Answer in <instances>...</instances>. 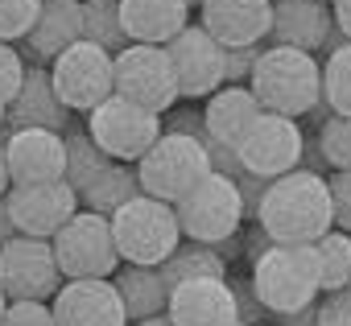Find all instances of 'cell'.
<instances>
[{
	"mask_svg": "<svg viewBox=\"0 0 351 326\" xmlns=\"http://www.w3.org/2000/svg\"><path fill=\"white\" fill-rule=\"evenodd\" d=\"M108 161H112V157L91 140V132H87V128L66 136V182H71L79 195L95 182V174L108 166Z\"/></svg>",
	"mask_w": 351,
	"mask_h": 326,
	"instance_id": "f1b7e54d",
	"label": "cell"
},
{
	"mask_svg": "<svg viewBox=\"0 0 351 326\" xmlns=\"http://www.w3.org/2000/svg\"><path fill=\"white\" fill-rule=\"evenodd\" d=\"M240 157V166L261 178V182H277L293 170H302V153H306V132L298 128V120L277 116V112H261L256 124L244 132V140L232 149Z\"/></svg>",
	"mask_w": 351,
	"mask_h": 326,
	"instance_id": "9c48e42d",
	"label": "cell"
},
{
	"mask_svg": "<svg viewBox=\"0 0 351 326\" xmlns=\"http://www.w3.org/2000/svg\"><path fill=\"white\" fill-rule=\"evenodd\" d=\"M186 0H120V21L136 46H169L191 21Z\"/></svg>",
	"mask_w": 351,
	"mask_h": 326,
	"instance_id": "44dd1931",
	"label": "cell"
},
{
	"mask_svg": "<svg viewBox=\"0 0 351 326\" xmlns=\"http://www.w3.org/2000/svg\"><path fill=\"white\" fill-rule=\"evenodd\" d=\"M281 326H318V305H310V310H302V314L281 318Z\"/></svg>",
	"mask_w": 351,
	"mask_h": 326,
	"instance_id": "b9f144b4",
	"label": "cell"
},
{
	"mask_svg": "<svg viewBox=\"0 0 351 326\" xmlns=\"http://www.w3.org/2000/svg\"><path fill=\"white\" fill-rule=\"evenodd\" d=\"M5 124H9V108L0 103V132H5Z\"/></svg>",
	"mask_w": 351,
	"mask_h": 326,
	"instance_id": "bcb514c9",
	"label": "cell"
},
{
	"mask_svg": "<svg viewBox=\"0 0 351 326\" xmlns=\"http://www.w3.org/2000/svg\"><path fill=\"white\" fill-rule=\"evenodd\" d=\"M9 161V178L13 186H50L66 182V136L50 128H17V132H0Z\"/></svg>",
	"mask_w": 351,
	"mask_h": 326,
	"instance_id": "5bb4252c",
	"label": "cell"
},
{
	"mask_svg": "<svg viewBox=\"0 0 351 326\" xmlns=\"http://www.w3.org/2000/svg\"><path fill=\"white\" fill-rule=\"evenodd\" d=\"M54 256L66 281H112L124 264L112 236V219L95 211H79L54 236Z\"/></svg>",
	"mask_w": 351,
	"mask_h": 326,
	"instance_id": "52a82bcc",
	"label": "cell"
},
{
	"mask_svg": "<svg viewBox=\"0 0 351 326\" xmlns=\"http://www.w3.org/2000/svg\"><path fill=\"white\" fill-rule=\"evenodd\" d=\"M173 75H178L182 99H211L219 87H228V46H219L203 25H186L165 46Z\"/></svg>",
	"mask_w": 351,
	"mask_h": 326,
	"instance_id": "4fadbf2b",
	"label": "cell"
},
{
	"mask_svg": "<svg viewBox=\"0 0 351 326\" xmlns=\"http://www.w3.org/2000/svg\"><path fill=\"white\" fill-rule=\"evenodd\" d=\"M145 186H141V174L128 161H108V166L95 174V182L79 195L83 199V211H95V215H116L120 207H128L132 199H141Z\"/></svg>",
	"mask_w": 351,
	"mask_h": 326,
	"instance_id": "d4e9b609",
	"label": "cell"
},
{
	"mask_svg": "<svg viewBox=\"0 0 351 326\" xmlns=\"http://www.w3.org/2000/svg\"><path fill=\"white\" fill-rule=\"evenodd\" d=\"M66 120H71V108L58 99L50 71L29 62L21 95L9 103V124L5 128L9 132H17V128H50V132H58V128H66Z\"/></svg>",
	"mask_w": 351,
	"mask_h": 326,
	"instance_id": "ffe728a7",
	"label": "cell"
},
{
	"mask_svg": "<svg viewBox=\"0 0 351 326\" xmlns=\"http://www.w3.org/2000/svg\"><path fill=\"white\" fill-rule=\"evenodd\" d=\"M165 132H182V136H195V140H203V145H211V132H207V120H203V112H178L169 120V128Z\"/></svg>",
	"mask_w": 351,
	"mask_h": 326,
	"instance_id": "74e56055",
	"label": "cell"
},
{
	"mask_svg": "<svg viewBox=\"0 0 351 326\" xmlns=\"http://www.w3.org/2000/svg\"><path fill=\"white\" fill-rule=\"evenodd\" d=\"M261 99L252 95V87H219L207 108H203V120H207V132H211V145H223V149H236L244 140V132L256 124L261 116Z\"/></svg>",
	"mask_w": 351,
	"mask_h": 326,
	"instance_id": "603a6c76",
	"label": "cell"
},
{
	"mask_svg": "<svg viewBox=\"0 0 351 326\" xmlns=\"http://www.w3.org/2000/svg\"><path fill=\"white\" fill-rule=\"evenodd\" d=\"M87 132L112 161H141L165 136V124L157 112H149L124 95H112L108 103H99L87 116Z\"/></svg>",
	"mask_w": 351,
	"mask_h": 326,
	"instance_id": "30bf717a",
	"label": "cell"
},
{
	"mask_svg": "<svg viewBox=\"0 0 351 326\" xmlns=\"http://www.w3.org/2000/svg\"><path fill=\"white\" fill-rule=\"evenodd\" d=\"M326 186H330V203H335V227L351 231V170L330 174Z\"/></svg>",
	"mask_w": 351,
	"mask_h": 326,
	"instance_id": "e575fe53",
	"label": "cell"
},
{
	"mask_svg": "<svg viewBox=\"0 0 351 326\" xmlns=\"http://www.w3.org/2000/svg\"><path fill=\"white\" fill-rule=\"evenodd\" d=\"M186 5H203V0H186Z\"/></svg>",
	"mask_w": 351,
	"mask_h": 326,
	"instance_id": "7dc6e473",
	"label": "cell"
},
{
	"mask_svg": "<svg viewBox=\"0 0 351 326\" xmlns=\"http://www.w3.org/2000/svg\"><path fill=\"white\" fill-rule=\"evenodd\" d=\"M79 190L71 182H50V186H13L9 190V211L21 236L29 240H50L79 215Z\"/></svg>",
	"mask_w": 351,
	"mask_h": 326,
	"instance_id": "9a60e30c",
	"label": "cell"
},
{
	"mask_svg": "<svg viewBox=\"0 0 351 326\" xmlns=\"http://www.w3.org/2000/svg\"><path fill=\"white\" fill-rule=\"evenodd\" d=\"M120 289V301L128 310V322H145L169 310V281L161 277V268H145V264H120V273L112 277Z\"/></svg>",
	"mask_w": 351,
	"mask_h": 326,
	"instance_id": "cb8c5ba5",
	"label": "cell"
},
{
	"mask_svg": "<svg viewBox=\"0 0 351 326\" xmlns=\"http://www.w3.org/2000/svg\"><path fill=\"white\" fill-rule=\"evenodd\" d=\"M232 326H248V322H232Z\"/></svg>",
	"mask_w": 351,
	"mask_h": 326,
	"instance_id": "c3c4849f",
	"label": "cell"
},
{
	"mask_svg": "<svg viewBox=\"0 0 351 326\" xmlns=\"http://www.w3.org/2000/svg\"><path fill=\"white\" fill-rule=\"evenodd\" d=\"M21 231H17V223H13V211H9V199H0V248L5 244H13Z\"/></svg>",
	"mask_w": 351,
	"mask_h": 326,
	"instance_id": "ab89813d",
	"label": "cell"
},
{
	"mask_svg": "<svg viewBox=\"0 0 351 326\" xmlns=\"http://www.w3.org/2000/svg\"><path fill=\"white\" fill-rule=\"evenodd\" d=\"M13 178H9V161H5V145H0V199H9Z\"/></svg>",
	"mask_w": 351,
	"mask_h": 326,
	"instance_id": "7bdbcfd3",
	"label": "cell"
},
{
	"mask_svg": "<svg viewBox=\"0 0 351 326\" xmlns=\"http://www.w3.org/2000/svg\"><path fill=\"white\" fill-rule=\"evenodd\" d=\"M5 314H9V293L0 289V322H5Z\"/></svg>",
	"mask_w": 351,
	"mask_h": 326,
	"instance_id": "f6af8a7d",
	"label": "cell"
},
{
	"mask_svg": "<svg viewBox=\"0 0 351 326\" xmlns=\"http://www.w3.org/2000/svg\"><path fill=\"white\" fill-rule=\"evenodd\" d=\"M161 277L169 281V289L182 285V281H203V277L228 281V260H223V252L211 248V244H182L178 252L161 264Z\"/></svg>",
	"mask_w": 351,
	"mask_h": 326,
	"instance_id": "484cf974",
	"label": "cell"
},
{
	"mask_svg": "<svg viewBox=\"0 0 351 326\" xmlns=\"http://www.w3.org/2000/svg\"><path fill=\"white\" fill-rule=\"evenodd\" d=\"M79 42H83V0H46L34 34L25 38V54L42 66V62L62 58Z\"/></svg>",
	"mask_w": 351,
	"mask_h": 326,
	"instance_id": "7402d4cb",
	"label": "cell"
},
{
	"mask_svg": "<svg viewBox=\"0 0 351 326\" xmlns=\"http://www.w3.org/2000/svg\"><path fill=\"white\" fill-rule=\"evenodd\" d=\"M330 34H335V13L318 0H281V5H273V34H269L273 46L318 54Z\"/></svg>",
	"mask_w": 351,
	"mask_h": 326,
	"instance_id": "d6986e66",
	"label": "cell"
},
{
	"mask_svg": "<svg viewBox=\"0 0 351 326\" xmlns=\"http://www.w3.org/2000/svg\"><path fill=\"white\" fill-rule=\"evenodd\" d=\"M322 99L335 116H351V42L322 58Z\"/></svg>",
	"mask_w": 351,
	"mask_h": 326,
	"instance_id": "f546056e",
	"label": "cell"
},
{
	"mask_svg": "<svg viewBox=\"0 0 351 326\" xmlns=\"http://www.w3.org/2000/svg\"><path fill=\"white\" fill-rule=\"evenodd\" d=\"M330 13H335V29L351 42V0H330Z\"/></svg>",
	"mask_w": 351,
	"mask_h": 326,
	"instance_id": "60d3db41",
	"label": "cell"
},
{
	"mask_svg": "<svg viewBox=\"0 0 351 326\" xmlns=\"http://www.w3.org/2000/svg\"><path fill=\"white\" fill-rule=\"evenodd\" d=\"M50 79H54L58 99L71 112L91 116L99 103H108L116 95V54L95 42H79L62 58L50 62Z\"/></svg>",
	"mask_w": 351,
	"mask_h": 326,
	"instance_id": "ba28073f",
	"label": "cell"
},
{
	"mask_svg": "<svg viewBox=\"0 0 351 326\" xmlns=\"http://www.w3.org/2000/svg\"><path fill=\"white\" fill-rule=\"evenodd\" d=\"M199 25L228 50L261 46L273 34V0H203Z\"/></svg>",
	"mask_w": 351,
	"mask_h": 326,
	"instance_id": "2e32d148",
	"label": "cell"
},
{
	"mask_svg": "<svg viewBox=\"0 0 351 326\" xmlns=\"http://www.w3.org/2000/svg\"><path fill=\"white\" fill-rule=\"evenodd\" d=\"M256 227L285 248H314L326 231H335L330 186L314 170H293L265 186L256 207Z\"/></svg>",
	"mask_w": 351,
	"mask_h": 326,
	"instance_id": "6da1fadb",
	"label": "cell"
},
{
	"mask_svg": "<svg viewBox=\"0 0 351 326\" xmlns=\"http://www.w3.org/2000/svg\"><path fill=\"white\" fill-rule=\"evenodd\" d=\"M165 314L173 326H232V322H240V301L228 281L203 277V281L173 285Z\"/></svg>",
	"mask_w": 351,
	"mask_h": 326,
	"instance_id": "e0dca14e",
	"label": "cell"
},
{
	"mask_svg": "<svg viewBox=\"0 0 351 326\" xmlns=\"http://www.w3.org/2000/svg\"><path fill=\"white\" fill-rule=\"evenodd\" d=\"M252 293L256 301L277 314H302L310 305H318L314 297L322 293V268H318V252L314 248H285V244H269L256 260H252Z\"/></svg>",
	"mask_w": 351,
	"mask_h": 326,
	"instance_id": "3957f363",
	"label": "cell"
},
{
	"mask_svg": "<svg viewBox=\"0 0 351 326\" xmlns=\"http://www.w3.org/2000/svg\"><path fill=\"white\" fill-rule=\"evenodd\" d=\"M66 277L50 240L17 236L13 244L0 248V289L9 293V301H54Z\"/></svg>",
	"mask_w": 351,
	"mask_h": 326,
	"instance_id": "8fae6325",
	"label": "cell"
},
{
	"mask_svg": "<svg viewBox=\"0 0 351 326\" xmlns=\"http://www.w3.org/2000/svg\"><path fill=\"white\" fill-rule=\"evenodd\" d=\"M318 268H322V293L351 289V231H326L318 244Z\"/></svg>",
	"mask_w": 351,
	"mask_h": 326,
	"instance_id": "83f0119b",
	"label": "cell"
},
{
	"mask_svg": "<svg viewBox=\"0 0 351 326\" xmlns=\"http://www.w3.org/2000/svg\"><path fill=\"white\" fill-rule=\"evenodd\" d=\"M112 236H116L120 260L124 264H145V268H161L182 248L178 211L161 199H153V195H141L128 207H120L112 215Z\"/></svg>",
	"mask_w": 351,
	"mask_h": 326,
	"instance_id": "277c9868",
	"label": "cell"
},
{
	"mask_svg": "<svg viewBox=\"0 0 351 326\" xmlns=\"http://www.w3.org/2000/svg\"><path fill=\"white\" fill-rule=\"evenodd\" d=\"M318 5H326V0H318Z\"/></svg>",
	"mask_w": 351,
	"mask_h": 326,
	"instance_id": "f907efd6",
	"label": "cell"
},
{
	"mask_svg": "<svg viewBox=\"0 0 351 326\" xmlns=\"http://www.w3.org/2000/svg\"><path fill=\"white\" fill-rule=\"evenodd\" d=\"M256 62H261V46H248V50H228V83H232V87H244V79L252 83Z\"/></svg>",
	"mask_w": 351,
	"mask_h": 326,
	"instance_id": "8d00e7d4",
	"label": "cell"
},
{
	"mask_svg": "<svg viewBox=\"0 0 351 326\" xmlns=\"http://www.w3.org/2000/svg\"><path fill=\"white\" fill-rule=\"evenodd\" d=\"M248 87L265 112L298 120L322 103V62H318V54H306V50L265 46Z\"/></svg>",
	"mask_w": 351,
	"mask_h": 326,
	"instance_id": "7a4b0ae2",
	"label": "cell"
},
{
	"mask_svg": "<svg viewBox=\"0 0 351 326\" xmlns=\"http://www.w3.org/2000/svg\"><path fill=\"white\" fill-rule=\"evenodd\" d=\"M25 71H29V62H25V58H21L9 42H0V103H5V108L21 95Z\"/></svg>",
	"mask_w": 351,
	"mask_h": 326,
	"instance_id": "d6a6232c",
	"label": "cell"
},
{
	"mask_svg": "<svg viewBox=\"0 0 351 326\" xmlns=\"http://www.w3.org/2000/svg\"><path fill=\"white\" fill-rule=\"evenodd\" d=\"M83 42H95L112 54L132 46L120 21V0H83Z\"/></svg>",
	"mask_w": 351,
	"mask_h": 326,
	"instance_id": "4316f807",
	"label": "cell"
},
{
	"mask_svg": "<svg viewBox=\"0 0 351 326\" xmlns=\"http://www.w3.org/2000/svg\"><path fill=\"white\" fill-rule=\"evenodd\" d=\"M0 326H58L46 301H9V314Z\"/></svg>",
	"mask_w": 351,
	"mask_h": 326,
	"instance_id": "836d02e7",
	"label": "cell"
},
{
	"mask_svg": "<svg viewBox=\"0 0 351 326\" xmlns=\"http://www.w3.org/2000/svg\"><path fill=\"white\" fill-rule=\"evenodd\" d=\"M50 310L58 326H132L116 281H66Z\"/></svg>",
	"mask_w": 351,
	"mask_h": 326,
	"instance_id": "ac0fdd59",
	"label": "cell"
},
{
	"mask_svg": "<svg viewBox=\"0 0 351 326\" xmlns=\"http://www.w3.org/2000/svg\"><path fill=\"white\" fill-rule=\"evenodd\" d=\"M273 5H281V0H273Z\"/></svg>",
	"mask_w": 351,
	"mask_h": 326,
	"instance_id": "681fc988",
	"label": "cell"
},
{
	"mask_svg": "<svg viewBox=\"0 0 351 326\" xmlns=\"http://www.w3.org/2000/svg\"><path fill=\"white\" fill-rule=\"evenodd\" d=\"M173 211H178L182 236H186L191 244H211V248L236 240L240 227H244V215H248L244 190L236 186V178H228V174H219V170H215L211 178H203Z\"/></svg>",
	"mask_w": 351,
	"mask_h": 326,
	"instance_id": "8992f818",
	"label": "cell"
},
{
	"mask_svg": "<svg viewBox=\"0 0 351 326\" xmlns=\"http://www.w3.org/2000/svg\"><path fill=\"white\" fill-rule=\"evenodd\" d=\"M302 170H314V174H322V170H326V157H322V145H318V136H306V153H302Z\"/></svg>",
	"mask_w": 351,
	"mask_h": 326,
	"instance_id": "f35d334b",
	"label": "cell"
},
{
	"mask_svg": "<svg viewBox=\"0 0 351 326\" xmlns=\"http://www.w3.org/2000/svg\"><path fill=\"white\" fill-rule=\"evenodd\" d=\"M318 326H351V289L326 293L318 301Z\"/></svg>",
	"mask_w": 351,
	"mask_h": 326,
	"instance_id": "d590c367",
	"label": "cell"
},
{
	"mask_svg": "<svg viewBox=\"0 0 351 326\" xmlns=\"http://www.w3.org/2000/svg\"><path fill=\"white\" fill-rule=\"evenodd\" d=\"M318 145L326 157V170H335V174L351 170V116H330L318 128Z\"/></svg>",
	"mask_w": 351,
	"mask_h": 326,
	"instance_id": "1f68e13d",
	"label": "cell"
},
{
	"mask_svg": "<svg viewBox=\"0 0 351 326\" xmlns=\"http://www.w3.org/2000/svg\"><path fill=\"white\" fill-rule=\"evenodd\" d=\"M116 95L165 116L173 103H178V75H173V62L165 54V46H128L116 54Z\"/></svg>",
	"mask_w": 351,
	"mask_h": 326,
	"instance_id": "7c38bea8",
	"label": "cell"
},
{
	"mask_svg": "<svg viewBox=\"0 0 351 326\" xmlns=\"http://www.w3.org/2000/svg\"><path fill=\"white\" fill-rule=\"evenodd\" d=\"M132 326H173L169 314H157V318H145V322H132Z\"/></svg>",
	"mask_w": 351,
	"mask_h": 326,
	"instance_id": "ee69618b",
	"label": "cell"
},
{
	"mask_svg": "<svg viewBox=\"0 0 351 326\" xmlns=\"http://www.w3.org/2000/svg\"><path fill=\"white\" fill-rule=\"evenodd\" d=\"M136 174L145 195L178 207L203 178L215 174V161H211V145L182 136V132H165L141 161H136Z\"/></svg>",
	"mask_w": 351,
	"mask_h": 326,
	"instance_id": "5b68a950",
	"label": "cell"
},
{
	"mask_svg": "<svg viewBox=\"0 0 351 326\" xmlns=\"http://www.w3.org/2000/svg\"><path fill=\"white\" fill-rule=\"evenodd\" d=\"M46 0H0V42H25L42 17Z\"/></svg>",
	"mask_w": 351,
	"mask_h": 326,
	"instance_id": "4dcf8cb0",
	"label": "cell"
}]
</instances>
